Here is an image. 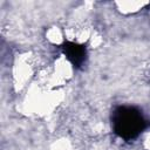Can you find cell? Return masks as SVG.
<instances>
[{
	"mask_svg": "<svg viewBox=\"0 0 150 150\" xmlns=\"http://www.w3.org/2000/svg\"><path fill=\"white\" fill-rule=\"evenodd\" d=\"M111 124L114 132L118 137L125 141H132L149 123L139 109L129 105H120L112 111Z\"/></svg>",
	"mask_w": 150,
	"mask_h": 150,
	"instance_id": "6da1fadb",
	"label": "cell"
},
{
	"mask_svg": "<svg viewBox=\"0 0 150 150\" xmlns=\"http://www.w3.org/2000/svg\"><path fill=\"white\" fill-rule=\"evenodd\" d=\"M61 48L66 57L70 61V63L75 68H80L84 63L87 59V49L84 45H79L75 42L67 41L61 46Z\"/></svg>",
	"mask_w": 150,
	"mask_h": 150,
	"instance_id": "7a4b0ae2",
	"label": "cell"
}]
</instances>
